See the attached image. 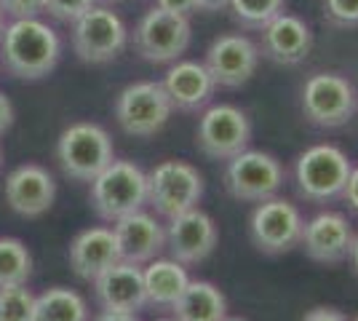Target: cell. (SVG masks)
<instances>
[{
	"instance_id": "cell-5",
	"label": "cell",
	"mask_w": 358,
	"mask_h": 321,
	"mask_svg": "<svg viewBox=\"0 0 358 321\" xmlns=\"http://www.w3.org/2000/svg\"><path fill=\"white\" fill-rule=\"evenodd\" d=\"M57 158H59L62 171L70 180L91 183L102 169H107L115 161L113 139L96 123H73L70 129L62 131Z\"/></svg>"
},
{
	"instance_id": "cell-1",
	"label": "cell",
	"mask_w": 358,
	"mask_h": 321,
	"mask_svg": "<svg viewBox=\"0 0 358 321\" xmlns=\"http://www.w3.org/2000/svg\"><path fill=\"white\" fill-rule=\"evenodd\" d=\"M59 38L48 24L35 19H14L3 32L6 70L22 80L45 78L59 59Z\"/></svg>"
},
{
	"instance_id": "cell-4",
	"label": "cell",
	"mask_w": 358,
	"mask_h": 321,
	"mask_svg": "<svg viewBox=\"0 0 358 321\" xmlns=\"http://www.w3.org/2000/svg\"><path fill=\"white\" fill-rule=\"evenodd\" d=\"M358 110L356 86L340 73H313L302 86V115L318 129H343Z\"/></svg>"
},
{
	"instance_id": "cell-14",
	"label": "cell",
	"mask_w": 358,
	"mask_h": 321,
	"mask_svg": "<svg viewBox=\"0 0 358 321\" xmlns=\"http://www.w3.org/2000/svg\"><path fill=\"white\" fill-rule=\"evenodd\" d=\"M220 230L206 212L198 206L185 214L171 217L166 228V249L171 252V260L182 265H198L217 249Z\"/></svg>"
},
{
	"instance_id": "cell-28",
	"label": "cell",
	"mask_w": 358,
	"mask_h": 321,
	"mask_svg": "<svg viewBox=\"0 0 358 321\" xmlns=\"http://www.w3.org/2000/svg\"><path fill=\"white\" fill-rule=\"evenodd\" d=\"M324 19L331 27H358V0H324Z\"/></svg>"
},
{
	"instance_id": "cell-31",
	"label": "cell",
	"mask_w": 358,
	"mask_h": 321,
	"mask_svg": "<svg viewBox=\"0 0 358 321\" xmlns=\"http://www.w3.org/2000/svg\"><path fill=\"white\" fill-rule=\"evenodd\" d=\"M155 6L182 16H190L193 11H198V0H155Z\"/></svg>"
},
{
	"instance_id": "cell-35",
	"label": "cell",
	"mask_w": 358,
	"mask_h": 321,
	"mask_svg": "<svg viewBox=\"0 0 358 321\" xmlns=\"http://www.w3.org/2000/svg\"><path fill=\"white\" fill-rule=\"evenodd\" d=\"M227 6H230V0H198V11H209V14L224 11Z\"/></svg>"
},
{
	"instance_id": "cell-21",
	"label": "cell",
	"mask_w": 358,
	"mask_h": 321,
	"mask_svg": "<svg viewBox=\"0 0 358 321\" xmlns=\"http://www.w3.org/2000/svg\"><path fill=\"white\" fill-rule=\"evenodd\" d=\"M70 268L78 278L94 281L99 273H105L110 265L120 260L118 241L110 228H89L75 236L70 244Z\"/></svg>"
},
{
	"instance_id": "cell-16",
	"label": "cell",
	"mask_w": 358,
	"mask_h": 321,
	"mask_svg": "<svg viewBox=\"0 0 358 321\" xmlns=\"http://www.w3.org/2000/svg\"><path fill=\"white\" fill-rule=\"evenodd\" d=\"M259 57L275 62V64H299L313 48V32L294 14L281 11L273 16L268 24L259 30Z\"/></svg>"
},
{
	"instance_id": "cell-43",
	"label": "cell",
	"mask_w": 358,
	"mask_h": 321,
	"mask_svg": "<svg viewBox=\"0 0 358 321\" xmlns=\"http://www.w3.org/2000/svg\"><path fill=\"white\" fill-rule=\"evenodd\" d=\"M0 158H3V155H0Z\"/></svg>"
},
{
	"instance_id": "cell-42",
	"label": "cell",
	"mask_w": 358,
	"mask_h": 321,
	"mask_svg": "<svg viewBox=\"0 0 358 321\" xmlns=\"http://www.w3.org/2000/svg\"><path fill=\"white\" fill-rule=\"evenodd\" d=\"M353 321H358V316H356V319H353Z\"/></svg>"
},
{
	"instance_id": "cell-40",
	"label": "cell",
	"mask_w": 358,
	"mask_h": 321,
	"mask_svg": "<svg viewBox=\"0 0 358 321\" xmlns=\"http://www.w3.org/2000/svg\"><path fill=\"white\" fill-rule=\"evenodd\" d=\"M102 3H118V0H102Z\"/></svg>"
},
{
	"instance_id": "cell-33",
	"label": "cell",
	"mask_w": 358,
	"mask_h": 321,
	"mask_svg": "<svg viewBox=\"0 0 358 321\" xmlns=\"http://www.w3.org/2000/svg\"><path fill=\"white\" fill-rule=\"evenodd\" d=\"M343 199H345V204L358 214V166H353L350 177H348V183H345Z\"/></svg>"
},
{
	"instance_id": "cell-37",
	"label": "cell",
	"mask_w": 358,
	"mask_h": 321,
	"mask_svg": "<svg viewBox=\"0 0 358 321\" xmlns=\"http://www.w3.org/2000/svg\"><path fill=\"white\" fill-rule=\"evenodd\" d=\"M350 265H353V271H356V276H358V233H356V238H353V249H350Z\"/></svg>"
},
{
	"instance_id": "cell-32",
	"label": "cell",
	"mask_w": 358,
	"mask_h": 321,
	"mask_svg": "<svg viewBox=\"0 0 358 321\" xmlns=\"http://www.w3.org/2000/svg\"><path fill=\"white\" fill-rule=\"evenodd\" d=\"M302 321H348L343 311H337V308H327V306H318V308H310Z\"/></svg>"
},
{
	"instance_id": "cell-39",
	"label": "cell",
	"mask_w": 358,
	"mask_h": 321,
	"mask_svg": "<svg viewBox=\"0 0 358 321\" xmlns=\"http://www.w3.org/2000/svg\"><path fill=\"white\" fill-rule=\"evenodd\" d=\"M0 32H3V8H0Z\"/></svg>"
},
{
	"instance_id": "cell-13",
	"label": "cell",
	"mask_w": 358,
	"mask_h": 321,
	"mask_svg": "<svg viewBox=\"0 0 358 321\" xmlns=\"http://www.w3.org/2000/svg\"><path fill=\"white\" fill-rule=\"evenodd\" d=\"M206 70L222 89H241L254 78L259 67V48L241 32H227L211 41L206 51Z\"/></svg>"
},
{
	"instance_id": "cell-15",
	"label": "cell",
	"mask_w": 358,
	"mask_h": 321,
	"mask_svg": "<svg viewBox=\"0 0 358 321\" xmlns=\"http://www.w3.org/2000/svg\"><path fill=\"white\" fill-rule=\"evenodd\" d=\"M353 225L340 212H318L313 220L305 222L299 246L313 262L321 265H340L350 257L353 249Z\"/></svg>"
},
{
	"instance_id": "cell-22",
	"label": "cell",
	"mask_w": 358,
	"mask_h": 321,
	"mask_svg": "<svg viewBox=\"0 0 358 321\" xmlns=\"http://www.w3.org/2000/svg\"><path fill=\"white\" fill-rule=\"evenodd\" d=\"M171 311L177 321H224L227 297L211 281H187Z\"/></svg>"
},
{
	"instance_id": "cell-10",
	"label": "cell",
	"mask_w": 358,
	"mask_h": 321,
	"mask_svg": "<svg viewBox=\"0 0 358 321\" xmlns=\"http://www.w3.org/2000/svg\"><path fill=\"white\" fill-rule=\"evenodd\" d=\"M73 48L80 62L105 64L126 48L129 30L115 11L105 6H91L73 22Z\"/></svg>"
},
{
	"instance_id": "cell-3",
	"label": "cell",
	"mask_w": 358,
	"mask_h": 321,
	"mask_svg": "<svg viewBox=\"0 0 358 321\" xmlns=\"http://www.w3.org/2000/svg\"><path fill=\"white\" fill-rule=\"evenodd\" d=\"M91 204L110 222L139 212L148 204V174L131 161H113L91 180Z\"/></svg>"
},
{
	"instance_id": "cell-18",
	"label": "cell",
	"mask_w": 358,
	"mask_h": 321,
	"mask_svg": "<svg viewBox=\"0 0 358 321\" xmlns=\"http://www.w3.org/2000/svg\"><path fill=\"white\" fill-rule=\"evenodd\" d=\"M94 287H96V297L105 306V311L136 313L148 306L145 276H142V268L134 262L118 260L115 265H110L105 273L94 278Z\"/></svg>"
},
{
	"instance_id": "cell-30",
	"label": "cell",
	"mask_w": 358,
	"mask_h": 321,
	"mask_svg": "<svg viewBox=\"0 0 358 321\" xmlns=\"http://www.w3.org/2000/svg\"><path fill=\"white\" fill-rule=\"evenodd\" d=\"M43 3L45 0H0V8L14 19H35L43 11Z\"/></svg>"
},
{
	"instance_id": "cell-29",
	"label": "cell",
	"mask_w": 358,
	"mask_h": 321,
	"mask_svg": "<svg viewBox=\"0 0 358 321\" xmlns=\"http://www.w3.org/2000/svg\"><path fill=\"white\" fill-rule=\"evenodd\" d=\"M96 0H45L43 11L59 19V22H75L83 11H89Z\"/></svg>"
},
{
	"instance_id": "cell-20",
	"label": "cell",
	"mask_w": 358,
	"mask_h": 321,
	"mask_svg": "<svg viewBox=\"0 0 358 321\" xmlns=\"http://www.w3.org/2000/svg\"><path fill=\"white\" fill-rule=\"evenodd\" d=\"M164 89L171 99V105L185 110V113H193V110L209 105L214 92H217V83H214V78L203 62L185 59L177 62L166 73Z\"/></svg>"
},
{
	"instance_id": "cell-8",
	"label": "cell",
	"mask_w": 358,
	"mask_h": 321,
	"mask_svg": "<svg viewBox=\"0 0 358 321\" xmlns=\"http://www.w3.org/2000/svg\"><path fill=\"white\" fill-rule=\"evenodd\" d=\"M305 230V217L292 201L273 196V199L257 204L249 220V236L252 244L270 257L286 255L297 249Z\"/></svg>"
},
{
	"instance_id": "cell-26",
	"label": "cell",
	"mask_w": 358,
	"mask_h": 321,
	"mask_svg": "<svg viewBox=\"0 0 358 321\" xmlns=\"http://www.w3.org/2000/svg\"><path fill=\"white\" fill-rule=\"evenodd\" d=\"M286 0H230L233 19L246 30H262L273 16L284 11Z\"/></svg>"
},
{
	"instance_id": "cell-23",
	"label": "cell",
	"mask_w": 358,
	"mask_h": 321,
	"mask_svg": "<svg viewBox=\"0 0 358 321\" xmlns=\"http://www.w3.org/2000/svg\"><path fill=\"white\" fill-rule=\"evenodd\" d=\"M145 276V300L152 308H174L179 294L187 287V271L177 260H150Z\"/></svg>"
},
{
	"instance_id": "cell-27",
	"label": "cell",
	"mask_w": 358,
	"mask_h": 321,
	"mask_svg": "<svg viewBox=\"0 0 358 321\" xmlns=\"http://www.w3.org/2000/svg\"><path fill=\"white\" fill-rule=\"evenodd\" d=\"M35 294L24 284L0 287V321H32Z\"/></svg>"
},
{
	"instance_id": "cell-9",
	"label": "cell",
	"mask_w": 358,
	"mask_h": 321,
	"mask_svg": "<svg viewBox=\"0 0 358 321\" xmlns=\"http://www.w3.org/2000/svg\"><path fill=\"white\" fill-rule=\"evenodd\" d=\"M171 99L166 94L164 83L139 80L126 86L115 99V118L120 129L131 137H152L164 129L171 118Z\"/></svg>"
},
{
	"instance_id": "cell-24",
	"label": "cell",
	"mask_w": 358,
	"mask_h": 321,
	"mask_svg": "<svg viewBox=\"0 0 358 321\" xmlns=\"http://www.w3.org/2000/svg\"><path fill=\"white\" fill-rule=\"evenodd\" d=\"M89 308L83 297L73 290L54 287L45 290L41 297H35V316L32 321H86Z\"/></svg>"
},
{
	"instance_id": "cell-7",
	"label": "cell",
	"mask_w": 358,
	"mask_h": 321,
	"mask_svg": "<svg viewBox=\"0 0 358 321\" xmlns=\"http://www.w3.org/2000/svg\"><path fill=\"white\" fill-rule=\"evenodd\" d=\"M203 177L187 161H164L148 174V204L164 217H177L198 206Z\"/></svg>"
},
{
	"instance_id": "cell-25",
	"label": "cell",
	"mask_w": 358,
	"mask_h": 321,
	"mask_svg": "<svg viewBox=\"0 0 358 321\" xmlns=\"http://www.w3.org/2000/svg\"><path fill=\"white\" fill-rule=\"evenodd\" d=\"M32 273V257L19 238H0V287L27 284Z\"/></svg>"
},
{
	"instance_id": "cell-12",
	"label": "cell",
	"mask_w": 358,
	"mask_h": 321,
	"mask_svg": "<svg viewBox=\"0 0 358 321\" xmlns=\"http://www.w3.org/2000/svg\"><path fill=\"white\" fill-rule=\"evenodd\" d=\"M252 142V121L236 105H211L195 129V145L211 161H230Z\"/></svg>"
},
{
	"instance_id": "cell-38",
	"label": "cell",
	"mask_w": 358,
	"mask_h": 321,
	"mask_svg": "<svg viewBox=\"0 0 358 321\" xmlns=\"http://www.w3.org/2000/svg\"><path fill=\"white\" fill-rule=\"evenodd\" d=\"M224 321H246V319H238V316H227Z\"/></svg>"
},
{
	"instance_id": "cell-41",
	"label": "cell",
	"mask_w": 358,
	"mask_h": 321,
	"mask_svg": "<svg viewBox=\"0 0 358 321\" xmlns=\"http://www.w3.org/2000/svg\"><path fill=\"white\" fill-rule=\"evenodd\" d=\"M161 321H177V319H161Z\"/></svg>"
},
{
	"instance_id": "cell-17",
	"label": "cell",
	"mask_w": 358,
	"mask_h": 321,
	"mask_svg": "<svg viewBox=\"0 0 358 321\" xmlns=\"http://www.w3.org/2000/svg\"><path fill=\"white\" fill-rule=\"evenodd\" d=\"M113 233H115V241H118L120 260L134 262V265L155 260L166 249L164 225L152 214L142 212V209L115 220Z\"/></svg>"
},
{
	"instance_id": "cell-2",
	"label": "cell",
	"mask_w": 358,
	"mask_h": 321,
	"mask_svg": "<svg viewBox=\"0 0 358 321\" xmlns=\"http://www.w3.org/2000/svg\"><path fill=\"white\" fill-rule=\"evenodd\" d=\"M350 171H353V164L337 145H313L305 153H299L294 164L297 193L308 204H318V206L343 199Z\"/></svg>"
},
{
	"instance_id": "cell-19",
	"label": "cell",
	"mask_w": 358,
	"mask_h": 321,
	"mask_svg": "<svg viewBox=\"0 0 358 321\" xmlns=\"http://www.w3.org/2000/svg\"><path fill=\"white\" fill-rule=\"evenodd\" d=\"M57 185L38 164H24L6 177V204L22 217H41L51 209Z\"/></svg>"
},
{
	"instance_id": "cell-6",
	"label": "cell",
	"mask_w": 358,
	"mask_h": 321,
	"mask_svg": "<svg viewBox=\"0 0 358 321\" xmlns=\"http://www.w3.org/2000/svg\"><path fill=\"white\" fill-rule=\"evenodd\" d=\"M224 187L236 201L262 204L281 193L284 187V166L275 155L262 150H243L233 155L224 166Z\"/></svg>"
},
{
	"instance_id": "cell-34",
	"label": "cell",
	"mask_w": 358,
	"mask_h": 321,
	"mask_svg": "<svg viewBox=\"0 0 358 321\" xmlns=\"http://www.w3.org/2000/svg\"><path fill=\"white\" fill-rule=\"evenodd\" d=\"M14 123V105L8 102L6 94H0V134H6Z\"/></svg>"
},
{
	"instance_id": "cell-11",
	"label": "cell",
	"mask_w": 358,
	"mask_h": 321,
	"mask_svg": "<svg viewBox=\"0 0 358 321\" xmlns=\"http://www.w3.org/2000/svg\"><path fill=\"white\" fill-rule=\"evenodd\" d=\"M190 16L171 14L164 8H152L134 27V48L142 59L152 64L177 62L190 46Z\"/></svg>"
},
{
	"instance_id": "cell-36",
	"label": "cell",
	"mask_w": 358,
	"mask_h": 321,
	"mask_svg": "<svg viewBox=\"0 0 358 321\" xmlns=\"http://www.w3.org/2000/svg\"><path fill=\"white\" fill-rule=\"evenodd\" d=\"M96 321H139L136 313H115V311H105Z\"/></svg>"
}]
</instances>
